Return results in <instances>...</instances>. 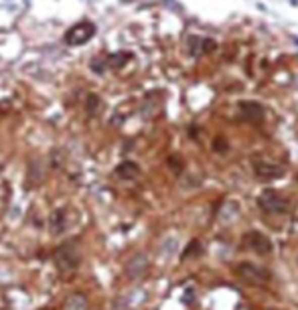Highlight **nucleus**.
Returning a JSON list of instances; mask_svg holds the SVG:
<instances>
[{"label":"nucleus","instance_id":"obj_1","mask_svg":"<svg viewBox=\"0 0 298 310\" xmlns=\"http://www.w3.org/2000/svg\"><path fill=\"white\" fill-rule=\"evenodd\" d=\"M258 207L262 209V211H266V213H272V215H276V213H284L286 209H288V201L278 193V191H264L260 197H258Z\"/></svg>","mask_w":298,"mask_h":310},{"label":"nucleus","instance_id":"obj_2","mask_svg":"<svg viewBox=\"0 0 298 310\" xmlns=\"http://www.w3.org/2000/svg\"><path fill=\"white\" fill-rule=\"evenodd\" d=\"M55 264H57V268H59L63 274L73 272V270L79 266V253H77V249H75L73 245H63V247H59V249L55 251Z\"/></svg>","mask_w":298,"mask_h":310},{"label":"nucleus","instance_id":"obj_3","mask_svg":"<svg viewBox=\"0 0 298 310\" xmlns=\"http://www.w3.org/2000/svg\"><path fill=\"white\" fill-rule=\"evenodd\" d=\"M235 272H237L239 278H243V280H247L252 284H264V282L270 280V272L262 270L260 266H256L252 262H239L235 266Z\"/></svg>","mask_w":298,"mask_h":310},{"label":"nucleus","instance_id":"obj_4","mask_svg":"<svg viewBox=\"0 0 298 310\" xmlns=\"http://www.w3.org/2000/svg\"><path fill=\"white\" fill-rule=\"evenodd\" d=\"M254 171H256L258 179H262V181H276V179L284 177V167H280L272 161H264V159L254 163Z\"/></svg>","mask_w":298,"mask_h":310},{"label":"nucleus","instance_id":"obj_5","mask_svg":"<svg viewBox=\"0 0 298 310\" xmlns=\"http://www.w3.org/2000/svg\"><path fill=\"white\" fill-rule=\"evenodd\" d=\"M243 245L250 251H256V253H270L272 251L270 239L264 233H260V231H247L243 235Z\"/></svg>","mask_w":298,"mask_h":310},{"label":"nucleus","instance_id":"obj_6","mask_svg":"<svg viewBox=\"0 0 298 310\" xmlns=\"http://www.w3.org/2000/svg\"><path fill=\"white\" fill-rule=\"evenodd\" d=\"M91 35H93V25H91V23H77V25H73V27L67 31L65 41H67L69 45H81V43L89 41Z\"/></svg>","mask_w":298,"mask_h":310},{"label":"nucleus","instance_id":"obj_7","mask_svg":"<svg viewBox=\"0 0 298 310\" xmlns=\"http://www.w3.org/2000/svg\"><path fill=\"white\" fill-rule=\"evenodd\" d=\"M67 229H69V211L65 207H59L49 215V231L53 235H63Z\"/></svg>","mask_w":298,"mask_h":310},{"label":"nucleus","instance_id":"obj_8","mask_svg":"<svg viewBox=\"0 0 298 310\" xmlns=\"http://www.w3.org/2000/svg\"><path fill=\"white\" fill-rule=\"evenodd\" d=\"M146 270H148V257H146L144 253L132 255V260L126 264V276H128L130 280L142 278V276L146 274Z\"/></svg>","mask_w":298,"mask_h":310},{"label":"nucleus","instance_id":"obj_9","mask_svg":"<svg viewBox=\"0 0 298 310\" xmlns=\"http://www.w3.org/2000/svg\"><path fill=\"white\" fill-rule=\"evenodd\" d=\"M237 215H239V203H237V201H227V203L219 209V221L225 223V225L233 223V221L237 219Z\"/></svg>","mask_w":298,"mask_h":310},{"label":"nucleus","instance_id":"obj_10","mask_svg":"<svg viewBox=\"0 0 298 310\" xmlns=\"http://www.w3.org/2000/svg\"><path fill=\"white\" fill-rule=\"evenodd\" d=\"M63 308L65 310H89V302L83 294H71L65 298Z\"/></svg>","mask_w":298,"mask_h":310},{"label":"nucleus","instance_id":"obj_11","mask_svg":"<svg viewBox=\"0 0 298 310\" xmlns=\"http://www.w3.org/2000/svg\"><path fill=\"white\" fill-rule=\"evenodd\" d=\"M116 175L120 177V179H136L138 175H140V169H138V165L136 163H122L118 169H116Z\"/></svg>","mask_w":298,"mask_h":310},{"label":"nucleus","instance_id":"obj_12","mask_svg":"<svg viewBox=\"0 0 298 310\" xmlns=\"http://www.w3.org/2000/svg\"><path fill=\"white\" fill-rule=\"evenodd\" d=\"M239 108H241V114L247 116V118H252V120H260L262 114H264L262 112V106L260 104H254V101H241Z\"/></svg>","mask_w":298,"mask_h":310},{"label":"nucleus","instance_id":"obj_13","mask_svg":"<svg viewBox=\"0 0 298 310\" xmlns=\"http://www.w3.org/2000/svg\"><path fill=\"white\" fill-rule=\"evenodd\" d=\"M177 247H179L177 237H165L163 243H161V253H163L165 257H169V255H173V253L177 251Z\"/></svg>","mask_w":298,"mask_h":310},{"label":"nucleus","instance_id":"obj_14","mask_svg":"<svg viewBox=\"0 0 298 310\" xmlns=\"http://www.w3.org/2000/svg\"><path fill=\"white\" fill-rule=\"evenodd\" d=\"M199 253H201V243H199L197 239H193L191 245L185 249V255H183V257H197Z\"/></svg>","mask_w":298,"mask_h":310}]
</instances>
